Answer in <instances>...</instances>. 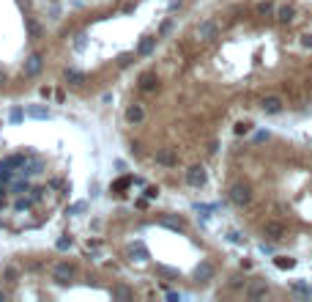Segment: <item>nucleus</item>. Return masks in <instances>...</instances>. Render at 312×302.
<instances>
[{"instance_id":"f257e3e1","label":"nucleus","mask_w":312,"mask_h":302,"mask_svg":"<svg viewBox=\"0 0 312 302\" xmlns=\"http://www.w3.org/2000/svg\"><path fill=\"white\" fill-rule=\"evenodd\" d=\"M227 198L233 206H241V209L249 206L252 204V184H249V181H233L227 190Z\"/></svg>"},{"instance_id":"f03ea898","label":"nucleus","mask_w":312,"mask_h":302,"mask_svg":"<svg viewBox=\"0 0 312 302\" xmlns=\"http://www.w3.org/2000/svg\"><path fill=\"white\" fill-rule=\"evenodd\" d=\"M219 30H222L219 22H216L214 17H208V19H203L198 28H194V36H198L203 44H211V42H216V39H219Z\"/></svg>"},{"instance_id":"7ed1b4c3","label":"nucleus","mask_w":312,"mask_h":302,"mask_svg":"<svg viewBox=\"0 0 312 302\" xmlns=\"http://www.w3.org/2000/svg\"><path fill=\"white\" fill-rule=\"evenodd\" d=\"M50 275H52V280H55V283L66 286V283H71V280L77 278V266H74L71 261H58V264L50 270Z\"/></svg>"},{"instance_id":"20e7f679","label":"nucleus","mask_w":312,"mask_h":302,"mask_svg":"<svg viewBox=\"0 0 312 302\" xmlns=\"http://www.w3.org/2000/svg\"><path fill=\"white\" fill-rule=\"evenodd\" d=\"M44 69V52H30L28 58H25V63H22V75L25 77H38V72Z\"/></svg>"},{"instance_id":"39448f33","label":"nucleus","mask_w":312,"mask_h":302,"mask_svg":"<svg viewBox=\"0 0 312 302\" xmlns=\"http://www.w3.org/2000/svg\"><path fill=\"white\" fill-rule=\"evenodd\" d=\"M186 184L194 187V190L206 187V184H208V171H206L203 165H192V167L186 171Z\"/></svg>"},{"instance_id":"423d86ee","label":"nucleus","mask_w":312,"mask_h":302,"mask_svg":"<svg viewBox=\"0 0 312 302\" xmlns=\"http://www.w3.org/2000/svg\"><path fill=\"white\" fill-rule=\"evenodd\" d=\"M260 233L266 237L268 242H282L285 239V225L280 223V220H266L260 228Z\"/></svg>"},{"instance_id":"0eeeda50","label":"nucleus","mask_w":312,"mask_h":302,"mask_svg":"<svg viewBox=\"0 0 312 302\" xmlns=\"http://www.w3.org/2000/svg\"><path fill=\"white\" fill-rule=\"evenodd\" d=\"M214 278H216V266L211 261H200L198 270H194V280H198V283H211Z\"/></svg>"},{"instance_id":"6e6552de","label":"nucleus","mask_w":312,"mask_h":302,"mask_svg":"<svg viewBox=\"0 0 312 302\" xmlns=\"http://www.w3.org/2000/svg\"><path fill=\"white\" fill-rule=\"evenodd\" d=\"M156 165H165V167H175L178 165V151L170 149V146H165V149L156 151Z\"/></svg>"},{"instance_id":"1a4fd4ad","label":"nucleus","mask_w":312,"mask_h":302,"mask_svg":"<svg viewBox=\"0 0 312 302\" xmlns=\"http://www.w3.org/2000/svg\"><path fill=\"white\" fill-rule=\"evenodd\" d=\"M282 107H285V102L280 96H263L260 99V110L266 113V116H280Z\"/></svg>"},{"instance_id":"9d476101","label":"nucleus","mask_w":312,"mask_h":302,"mask_svg":"<svg viewBox=\"0 0 312 302\" xmlns=\"http://www.w3.org/2000/svg\"><path fill=\"white\" fill-rule=\"evenodd\" d=\"M137 88H140V91H145V93L156 91V88H159V77H156L153 72H142L140 80H137Z\"/></svg>"},{"instance_id":"9b49d317","label":"nucleus","mask_w":312,"mask_h":302,"mask_svg":"<svg viewBox=\"0 0 312 302\" xmlns=\"http://www.w3.org/2000/svg\"><path fill=\"white\" fill-rule=\"evenodd\" d=\"M126 121H129V124H134V126H140L142 121H145V107L137 105V102L129 105V107H126Z\"/></svg>"},{"instance_id":"f8f14e48","label":"nucleus","mask_w":312,"mask_h":302,"mask_svg":"<svg viewBox=\"0 0 312 302\" xmlns=\"http://www.w3.org/2000/svg\"><path fill=\"white\" fill-rule=\"evenodd\" d=\"M159 225L170 228V231H175V233H184V231H186V223H184L181 217H173V214H162V217H159Z\"/></svg>"},{"instance_id":"ddd939ff","label":"nucleus","mask_w":312,"mask_h":302,"mask_svg":"<svg viewBox=\"0 0 312 302\" xmlns=\"http://www.w3.org/2000/svg\"><path fill=\"white\" fill-rule=\"evenodd\" d=\"M296 19V6H290V3H285L277 9V22H282V25H290Z\"/></svg>"},{"instance_id":"4468645a","label":"nucleus","mask_w":312,"mask_h":302,"mask_svg":"<svg viewBox=\"0 0 312 302\" xmlns=\"http://www.w3.org/2000/svg\"><path fill=\"white\" fill-rule=\"evenodd\" d=\"M63 77H66V83H69V85H74V88L85 85V72H80V69H66Z\"/></svg>"},{"instance_id":"2eb2a0df","label":"nucleus","mask_w":312,"mask_h":302,"mask_svg":"<svg viewBox=\"0 0 312 302\" xmlns=\"http://www.w3.org/2000/svg\"><path fill=\"white\" fill-rule=\"evenodd\" d=\"M28 113L30 118H36V121H47L50 118V110H47V105H28Z\"/></svg>"},{"instance_id":"dca6fc26","label":"nucleus","mask_w":312,"mask_h":302,"mask_svg":"<svg viewBox=\"0 0 312 302\" xmlns=\"http://www.w3.org/2000/svg\"><path fill=\"white\" fill-rule=\"evenodd\" d=\"M153 47H156V36H142L137 44V55H151Z\"/></svg>"},{"instance_id":"f3484780","label":"nucleus","mask_w":312,"mask_h":302,"mask_svg":"<svg viewBox=\"0 0 312 302\" xmlns=\"http://www.w3.org/2000/svg\"><path fill=\"white\" fill-rule=\"evenodd\" d=\"M247 297H249V299H263V297H268V286H266V283L249 286V288H247Z\"/></svg>"},{"instance_id":"a211bd4d","label":"nucleus","mask_w":312,"mask_h":302,"mask_svg":"<svg viewBox=\"0 0 312 302\" xmlns=\"http://www.w3.org/2000/svg\"><path fill=\"white\" fill-rule=\"evenodd\" d=\"M42 33H44V28L36 22V19H28V39L30 42H38L42 39Z\"/></svg>"},{"instance_id":"6ab92c4d","label":"nucleus","mask_w":312,"mask_h":302,"mask_svg":"<svg viewBox=\"0 0 312 302\" xmlns=\"http://www.w3.org/2000/svg\"><path fill=\"white\" fill-rule=\"evenodd\" d=\"M277 14V6L271 3V0H263L260 6H257V17H274Z\"/></svg>"},{"instance_id":"aec40b11","label":"nucleus","mask_w":312,"mask_h":302,"mask_svg":"<svg viewBox=\"0 0 312 302\" xmlns=\"http://www.w3.org/2000/svg\"><path fill=\"white\" fill-rule=\"evenodd\" d=\"M112 297H115V299H132V297H134V291H132L129 286L121 283V286H115V288H112Z\"/></svg>"},{"instance_id":"412c9836","label":"nucleus","mask_w":312,"mask_h":302,"mask_svg":"<svg viewBox=\"0 0 312 302\" xmlns=\"http://www.w3.org/2000/svg\"><path fill=\"white\" fill-rule=\"evenodd\" d=\"M129 256H132V261H145L148 258V250L142 245H132V247H129Z\"/></svg>"},{"instance_id":"4be33fe9","label":"nucleus","mask_w":312,"mask_h":302,"mask_svg":"<svg viewBox=\"0 0 312 302\" xmlns=\"http://www.w3.org/2000/svg\"><path fill=\"white\" fill-rule=\"evenodd\" d=\"M274 264H277V270H293V266H296V258L277 256V258H274Z\"/></svg>"},{"instance_id":"5701e85b","label":"nucleus","mask_w":312,"mask_h":302,"mask_svg":"<svg viewBox=\"0 0 312 302\" xmlns=\"http://www.w3.org/2000/svg\"><path fill=\"white\" fill-rule=\"evenodd\" d=\"M293 291H296V294H301V297H312V286L301 283V280H296V283H293Z\"/></svg>"},{"instance_id":"b1692460","label":"nucleus","mask_w":312,"mask_h":302,"mask_svg":"<svg viewBox=\"0 0 312 302\" xmlns=\"http://www.w3.org/2000/svg\"><path fill=\"white\" fill-rule=\"evenodd\" d=\"M129 184H132V179H129V176L118 179V181H115V184H112V192H115V195H121V192H124V190H126Z\"/></svg>"},{"instance_id":"393cba45","label":"nucleus","mask_w":312,"mask_h":302,"mask_svg":"<svg viewBox=\"0 0 312 302\" xmlns=\"http://www.w3.org/2000/svg\"><path fill=\"white\" fill-rule=\"evenodd\" d=\"M233 132L236 135H247V132H252V124H249V121H239V124L233 126Z\"/></svg>"},{"instance_id":"a878e982","label":"nucleus","mask_w":312,"mask_h":302,"mask_svg":"<svg viewBox=\"0 0 312 302\" xmlns=\"http://www.w3.org/2000/svg\"><path fill=\"white\" fill-rule=\"evenodd\" d=\"M3 278H6V283H17V270L9 264V266L3 270Z\"/></svg>"},{"instance_id":"bb28decb","label":"nucleus","mask_w":312,"mask_h":302,"mask_svg":"<svg viewBox=\"0 0 312 302\" xmlns=\"http://www.w3.org/2000/svg\"><path fill=\"white\" fill-rule=\"evenodd\" d=\"M9 118H11V124H19V121L25 118V113H22V107H11V113H9Z\"/></svg>"},{"instance_id":"cd10ccee","label":"nucleus","mask_w":312,"mask_h":302,"mask_svg":"<svg viewBox=\"0 0 312 302\" xmlns=\"http://www.w3.org/2000/svg\"><path fill=\"white\" fill-rule=\"evenodd\" d=\"M71 245H74V242H71V237H66V233H63V237H60V239L55 242V247H58V250H69Z\"/></svg>"},{"instance_id":"c85d7f7f","label":"nucleus","mask_w":312,"mask_h":302,"mask_svg":"<svg viewBox=\"0 0 312 302\" xmlns=\"http://www.w3.org/2000/svg\"><path fill=\"white\" fill-rule=\"evenodd\" d=\"M230 286H233V288H241V286H247V280H244L241 275H233V278H230Z\"/></svg>"},{"instance_id":"c756f323","label":"nucleus","mask_w":312,"mask_h":302,"mask_svg":"<svg viewBox=\"0 0 312 302\" xmlns=\"http://www.w3.org/2000/svg\"><path fill=\"white\" fill-rule=\"evenodd\" d=\"M85 209H88V204H85V200H80V204L69 206V214H77V212H85Z\"/></svg>"},{"instance_id":"7c9ffc66","label":"nucleus","mask_w":312,"mask_h":302,"mask_svg":"<svg viewBox=\"0 0 312 302\" xmlns=\"http://www.w3.org/2000/svg\"><path fill=\"white\" fill-rule=\"evenodd\" d=\"M132 58H134L132 52H124V55L118 58V66H129V63H132Z\"/></svg>"},{"instance_id":"2f4dec72","label":"nucleus","mask_w":312,"mask_h":302,"mask_svg":"<svg viewBox=\"0 0 312 302\" xmlns=\"http://www.w3.org/2000/svg\"><path fill=\"white\" fill-rule=\"evenodd\" d=\"M74 47H77V50H85V33H80V36L74 39Z\"/></svg>"},{"instance_id":"473e14b6","label":"nucleus","mask_w":312,"mask_h":302,"mask_svg":"<svg viewBox=\"0 0 312 302\" xmlns=\"http://www.w3.org/2000/svg\"><path fill=\"white\" fill-rule=\"evenodd\" d=\"M156 195H159V190H156V187H148V190H145V198H156Z\"/></svg>"},{"instance_id":"72a5a7b5","label":"nucleus","mask_w":312,"mask_h":302,"mask_svg":"<svg viewBox=\"0 0 312 302\" xmlns=\"http://www.w3.org/2000/svg\"><path fill=\"white\" fill-rule=\"evenodd\" d=\"M301 44H304V47H309V50H312V36H309V33H307V36H301Z\"/></svg>"},{"instance_id":"f704fd0d","label":"nucleus","mask_w":312,"mask_h":302,"mask_svg":"<svg viewBox=\"0 0 312 302\" xmlns=\"http://www.w3.org/2000/svg\"><path fill=\"white\" fill-rule=\"evenodd\" d=\"M255 140H257V143H263V140H268V132H257V135H255Z\"/></svg>"},{"instance_id":"c9c22d12","label":"nucleus","mask_w":312,"mask_h":302,"mask_svg":"<svg viewBox=\"0 0 312 302\" xmlns=\"http://www.w3.org/2000/svg\"><path fill=\"white\" fill-rule=\"evenodd\" d=\"M6 85V72H3V66H0V88Z\"/></svg>"},{"instance_id":"e433bc0d","label":"nucleus","mask_w":312,"mask_h":302,"mask_svg":"<svg viewBox=\"0 0 312 302\" xmlns=\"http://www.w3.org/2000/svg\"><path fill=\"white\" fill-rule=\"evenodd\" d=\"M6 299H9V294H6V291H0V302H6Z\"/></svg>"}]
</instances>
